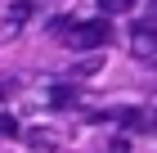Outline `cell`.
<instances>
[{"label": "cell", "instance_id": "6da1fadb", "mask_svg": "<svg viewBox=\"0 0 157 153\" xmlns=\"http://www.w3.org/2000/svg\"><path fill=\"white\" fill-rule=\"evenodd\" d=\"M54 36H59L67 50H103L112 41V27L108 23H76V18H67Z\"/></svg>", "mask_w": 157, "mask_h": 153}, {"label": "cell", "instance_id": "7a4b0ae2", "mask_svg": "<svg viewBox=\"0 0 157 153\" xmlns=\"http://www.w3.org/2000/svg\"><path fill=\"white\" fill-rule=\"evenodd\" d=\"M130 54L144 59V63L157 59V27H153V23H135V27H130Z\"/></svg>", "mask_w": 157, "mask_h": 153}, {"label": "cell", "instance_id": "3957f363", "mask_svg": "<svg viewBox=\"0 0 157 153\" xmlns=\"http://www.w3.org/2000/svg\"><path fill=\"white\" fill-rule=\"evenodd\" d=\"M23 135H27V144H36V149H54V144H59V140H54V135H45V131H40V126L23 131Z\"/></svg>", "mask_w": 157, "mask_h": 153}, {"label": "cell", "instance_id": "277c9868", "mask_svg": "<svg viewBox=\"0 0 157 153\" xmlns=\"http://www.w3.org/2000/svg\"><path fill=\"white\" fill-rule=\"evenodd\" d=\"M72 99H76L72 86H49V104H72Z\"/></svg>", "mask_w": 157, "mask_h": 153}, {"label": "cell", "instance_id": "5b68a950", "mask_svg": "<svg viewBox=\"0 0 157 153\" xmlns=\"http://www.w3.org/2000/svg\"><path fill=\"white\" fill-rule=\"evenodd\" d=\"M139 0H99V9L103 14H126V9H135Z\"/></svg>", "mask_w": 157, "mask_h": 153}, {"label": "cell", "instance_id": "8992f818", "mask_svg": "<svg viewBox=\"0 0 157 153\" xmlns=\"http://www.w3.org/2000/svg\"><path fill=\"white\" fill-rule=\"evenodd\" d=\"M0 135H9V140H13V135H23V131H18V122H13L9 113H0Z\"/></svg>", "mask_w": 157, "mask_h": 153}, {"label": "cell", "instance_id": "52a82bcc", "mask_svg": "<svg viewBox=\"0 0 157 153\" xmlns=\"http://www.w3.org/2000/svg\"><path fill=\"white\" fill-rule=\"evenodd\" d=\"M76 72H81V77H90V72H99V59H81V63H76Z\"/></svg>", "mask_w": 157, "mask_h": 153}, {"label": "cell", "instance_id": "ba28073f", "mask_svg": "<svg viewBox=\"0 0 157 153\" xmlns=\"http://www.w3.org/2000/svg\"><path fill=\"white\" fill-rule=\"evenodd\" d=\"M27 14H32V9H27V5H13V9H9V23H23Z\"/></svg>", "mask_w": 157, "mask_h": 153}]
</instances>
